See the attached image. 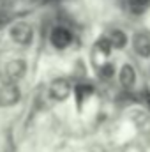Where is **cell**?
<instances>
[{"label":"cell","mask_w":150,"mask_h":152,"mask_svg":"<svg viewBox=\"0 0 150 152\" xmlns=\"http://www.w3.org/2000/svg\"><path fill=\"white\" fill-rule=\"evenodd\" d=\"M20 101V87L16 83H5L0 88V104L2 106H12Z\"/></svg>","instance_id":"obj_1"},{"label":"cell","mask_w":150,"mask_h":152,"mask_svg":"<svg viewBox=\"0 0 150 152\" xmlns=\"http://www.w3.org/2000/svg\"><path fill=\"white\" fill-rule=\"evenodd\" d=\"M32 28L27 23H16L11 27V39L18 44H30L32 42Z\"/></svg>","instance_id":"obj_2"},{"label":"cell","mask_w":150,"mask_h":152,"mask_svg":"<svg viewBox=\"0 0 150 152\" xmlns=\"http://www.w3.org/2000/svg\"><path fill=\"white\" fill-rule=\"evenodd\" d=\"M71 94V83L66 78H57L50 85V96L57 101H64Z\"/></svg>","instance_id":"obj_3"},{"label":"cell","mask_w":150,"mask_h":152,"mask_svg":"<svg viewBox=\"0 0 150 152\" xmlns=\"http://www.w3.org/2000/svg\"><path fill=\"white\" fill-rule=\"evenodd\" d=\"M51 44L57 48V50H64V48H67L69 46V42H71V32L67 30V28H64V27H55L53 30H51Z\"/></svg>","instance_id":"obj_4"},{"label":"cell","mask_w":150,"mask_h":152,"mask_svg":"<svg viewBox=\"0 0 150 152\" xmlns=\"http://www.w3.org/2000/svg\"><path fill=\"white\" fill-rule=\"evenodd\" d=\"M133 48L134 51L143 57V58H149L150 57V37L147 34H136L133 39Z\"/></svg>","instance_id":"obj_5"},{"label":"cell","mask_w":150,"mask_h":152,"mask_svg":"<svg viewBox=\"0 0 150 152\" xmlns=\"http://www.w3.org/2000/svg\"><path fill=\"white\" fill-rule=\"evenodd\" d=\"M5 73L9 76L11 83H14V80H18L25 75V62L23 60H11L5 67Z\"/></svg>","instance_id":"obj_6"},{"label":"cell","mask_w":150,"mask_h":152,"mask_svg":"<svg viewBox=\"0 0 150 152\" xmlns=\"http://www.w3.org/2000/svg\"><path fill=\"white\" fill-rule=\"evenodd\" d=\"M134 81H136V73H134V67L133 66H124L122 67V71H120V83H122V87L124 88H133V85H134Z\"/></svg>","instance_id":"obj_7"},{"label":"cell","mask_w":150,"mask_h":152,"mask_svg":"<svg viewBox=\"0 0 150 152\" xmlns=\"http://www.w3.org/2000/svg\"><path fill=\"white\" fill-rule=\"evenodd\" d=\"M108 42L111 48H124L127 39H125V34L122 30H111L110 32V37H108Z\"/></svg>","instance_id":"obj_8"},{"label":"cell","mask_w":150,"mask_h":152,"mask_svg":"<svg viewBox=\"0 0 150 152\" xmlns=\"http://www.w3.org/2000/svg\"><path fill=\"white\" fill-rule=\"evenodd\" d=\"M127 5L133 14H141L149 9L150 0H127Z\"/></svg>","instance_id":"obj_9"},{"label":"cell","mask_w":150,"mask_h":152,"mask_svg":"<svg viewBox=\"0 0 150 152\" xmlns=\"http://www.w3.org/2000/svg\"><path fill=\"white\" fill-rule=\"evenodd\" d=\"M92 87L90 85H78L74 88V96H76V103L81 106L83 104V101L87 99V97H90V94H92Z\"/></svg>","instance_id":"obj_10"},{"label":"cell","mask_w":150,"mask_h":152,"mask_svg":"<svg viewBox=\"0 0 150 152\" xmlns=\"http://www.w3.org/2000/svg\"><path fill=\"white\" fill-rule=\"evenodd\" d=\"M99 75H101L103 80H111L113 76H115V67H113L111 64H103L101 69H99Z\"/></svg>","instance_id":"obj_11"},{"label":"cell","mask_w":150,"mask_h":152,"mask_svg":"<svg viewBox=\"0 0 150 152\" xmlns=\"http://www.w3.org/2000/svg\"><path fill=\"white\" fill-rule=\"evenodd\" d=\"M5 23H9V14L0 9V27H4Z\"/></svg>","instance_id":"obj_12"}]
</instances>
